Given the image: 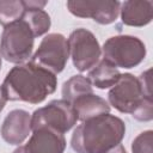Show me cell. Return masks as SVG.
<instances>
[{"mask_svg":"<svg viewBox=\"0 0 153 153\" xmlns=\"http://www.w3.org/2000/svg\"><path fill=\"white\" fill-rule=\"evenodd\" d=\"M1 86L7 100L38 104L55 92L57 79L55 74L30 61L10 69Z\"/></svg>","mask_w":153,"mask_h":153,"instance_id":"cell-1","label":"cell"},{"mask_svg":"<svg viewBox=\"0 0 153 153\" xmlns=\"http://www.w3.org/2000/svg\"><path fill=\"white\" fill-rule=\"evenodd\" d=\"M126 134L124 122L111 114H103L79 124L71 146L76 153H104L121 143Z\"/></svg>","mask_w":153,"mask_h":153,"instance_id":"cell-2","label":"cell"},{"mask_svg":"<svg viewBox=\"0 0 153 153\" xmlns=\"http://www.w3.org/2000/svg\"><path fill=\"white\" fill-rule=\"evenodd\" d=\"M35 36L27 24L19 19L6 25L0 37V56L6 61L20 65L31 57Z\"/></svg>","mask_w":153,"mask_h":153,"instance_id":"cell-3","label":"cell"},{"mask_svg":"<svg viewBox=\"0 0 153 153\" xmlns=\"http://www.w3.org/2000/svg\"><path fill=\"white\" fill-rule=\"evenodd\" d=\"M103 59L120 68H133L146 56L145 43L130 35H117L108 38L102 48Z\"/></svg>","mask_w":153,"mask_h":153,"instance_id":"cell-4","label":"cell"},{"mask_svg":"<svg viewBox=\"0 0 153 153\" xmlns=\"http://www.w3.org/2000/svg\"><path fill=\"white\" fill-rule=\"evenodd\" d=\"M78 121L73 105L65 99H55L33 111L31 115V130L49 128L61 134L71 130Z\"/></svg>","mask_w":153,"mask_h":153,"instance_id":"cell-5","label":"cell"},{"mask_svg":"<svg viewBox=\"0 0 153 153\" xmlns=\"http://www.w3.org/2000/svg\"><path fill=\"white\" fill-rule=\"evenodd\" d=\"M69 49L67 39L61 33H48L41 41L31 62L53 74L61 73L68 61Z\"/></svg>","mask_w":153,"mask_h":153,"instance_id":"cell-6","label":"cell"},{"mask_svg":"<svg viewBox=\"0 0 153 153\" xmlns=\"http://www.w3.org/2000/svg\"><path fill=\"white\" fill-rule=\"evenodd\" d=\"M67 43L73 65L79 72L91 69L99 62L102 48L91 31L79 27L69 35Z\"/></svg>","mask_w":153,"mask_h":153,"instance_id":"cell-7","label":"cell"},{"mask_svg":"<svg viewBox=\"0 0 153 153\" xmlns=\"http://www.w3.org/2000/svg\"><path fill=\"white\" fill-rule=\"evenodd\" d=\"M145 96L140 81L130 73L120 75L117 82L108 93L109 104L123 114H131Z\"/></svg>","mask_w":153,"mask_h":153,"instance_id":"cell-8","label":"cell"},{"mask_svg":"<svg viewBox=\"0 0 153 153\" xmlns=\"http://www.w3.org/2000/svg\"><path fill=\"white\" fill-rule=\"evenodd\" d=\"M120 1H67V8L73 16L79 18H92L94 22L102 25L114 23L120 14Z\"/></svg>","mask_w":153,"mask_h":153,"instance_id":"cell-9","label":"cell"},{"mask_svg":"<svg viewBox=\"0 0 153 153\" xmlns=\"http://www.w3.org/2000/svg\"><path fill=\"white\" fill-rule=\"evenodd\" d=\"M66 148V139L63 134L42 128L32 130L29 141L24 146H19L13 153H63Z\"/></svg>","mask_w":153,"mask_h":153,"instance_id":"cell-10","label":"cell"},{"mask_svg":"<svg viewBox=\"0 0 153 153\" xmlns=\"http://www.w3.org/2000/svg\"><path fill=\"white\" fill-rule=\"evenodd\" d=\"M31 130V115L23 109L10 111L0 128L1 137L10 145H20Z\"/></svg>","mask_w":153,"mask_h":153,"instance_id":"cell-11","label":"cell"},{"mask_svg":"<svg viewBox=\"0 0 153 153\" xmlns=\"http://www.w3.org/2000/svg\"><path fill=\"white\" fill-rule=\"evenodd\" d=\"M120 14L122 23L128 26L141 27L152 22L153 2L151 0H128L121 4Z\"/></svg>","mask_w":153,"mask_h":153,"instance_id":"cell-12","label":"cell"},{"mask_svg":"<svg viewBox=\"0 0 153 153\" xmlns=\"http://www.w3.org/2000/svg\"><path fill=\"white\" fill-rule=\"evenodd\" d=\"M78 115V120L80 121H86L88 118L103 115V114H110V105L109 103L94 94V93H88L84 94L79 98H76L73 103H71Z\"/></svg>","mask_w":153,"mask_h":153,"instance_id":"cell-13","label":"cell"},{"mask_svg":"<svg viewBox=\"0 0 153 153\" xmlns=\"http://www.w3.org/2000/svg\"><path fill=\"white\" fill-rule=\"evenodd\" d=\"M120 75L121 73L117 67L103 59L90 69L87 79L90 80L92 86H96L100 90H105L112 87L120 79Z\"/></svg>","mask_w":153,"mask_h":153,"instance_id":"cell-14","label":"cell"},{"mask_svg":"<svg viewBox=\"0 0 153 153\" xmlns=\"http://www.w3.org/2000/svg\"><path fill=\"white\" fill-rule=\"evenodd\" d=\"M61 92H62V99L73 103L76 98L84 94L93 93V88L87 76L79 74V75H73L67 81H65Z\"/></svg>","mask_w":153,"mask_h":153,"instance_id":"cell-15","label":"cell"},{"mask_svg":"<svg viewBox=\"0 0 153 153\" xmlns=\"http://www.w3.org/2000/svg\"><path fill=\"white\" fill-rule=\"evenodd\" d=\"M20 19L27 24L35 37L47 33L51 25L49 14L44 10L39 8H25Z\"/></svg>","mask_w":153,"mask_h":153,"instance_id":"cell-16","label":"cell"},{"mask_svg":"<svg viewBox=\"0 0 153 153\" xmlns=\"http://www.w3.org/2000/svg\"><path fill=\"white\" fill-rule=\"evenodd\" d=\"M24 11L23 0H0V24L5 27L19 20Z\"/></svg>","mask_w":153,"mask_h":153,"instance_id":"cell-17","label":"cell"},{"mask_svg":"<svg viewBox=\"0 0 153 153\" xmlns=\"http://www.w3.org/2000/svg\"><path fill=\"white\" fill-rule=\"evenodd\" d=\"M133 153H153V131L145 130L140 133L131 142Z\"/></svg>","mask_w":153,"mask_h":153,"instance_id":"cell-18","label":"cell"},{"mask_svg":"<svg viewBox=\"0 0 153 153\" xmlns=\"http://www.w3.org/2000/svg\"><path fill=\"white\" fill-rule=\"evenodd\" d=\"M130 115L135 120L141 121V122L151 121L153 118V99H152V97H145Z\"/></svg>","mask_w":153,"mask_h":153,"instance_id":"cell-19","label":"cell"},{"mask_svg":"<svg viewBox=\"0 0 153 153\" xmlns=\"http://www.w3.org/2000/svg\"><path fill=\"white\" fill-rule=\"evenodd\" d=\"M151 72L152 69H147L146 72L141 73V75L137 78L140 81V85L142 87V91L145 96L152 97V80H151Z\"/></svg>","mask_w":153,"mask_h":153,"instance_id":"cell-20","label":"cell"},{"mask_svg":"<svg viewBox=\"0 0 153 153\" xmlns=\"http://www.w3.org/2000/svg\"><path fill=\"white\" fill-rule=\"evenodd\" d=\"M47 1H37V0H29V1H23L24 8H39L43 10V7L47 5Z\"/></svg>","mask_w":153,"mask_h":153,"instance_id":"cell-21","label":"cell"},{"mask_svg":"<svg viewBox=\"0 0 153 153\" xmlns=\"http://www.w3.org/2000/svg\"><path fill=\"white\" fill-rule=\"evenodd\" d=\"M6 102H7V98H6V96H5V92H4L2 86L0 85V112H1V111H2V109L5 108Z\"/></svg>","mask_w":153,"mask_h":153,"instance_id":"cell-22","label":"cell"},{"mask_svg":"<svg viewBox=\"0 0 153 153\" xmlns=\"http://www.w3.org/2000/svg\"><path fill=\"white\" fill-rule=\"evenodd\" d=\"M104 153H127V151H126V148L120 143V145H117V146L110 148L109 151H106V152H104Z\"/></svg>","mask_w":153,"mask_h":153,"instance_id":"cell-23","label":"cell"},{"mask_svg":"<svg viewBox=\"0 0 153 153\" xmlns=\"http://www.w3.org/2000/svg\"><path fill=\"white\" fill-rule=\"evenodd\" d=\"M1 63H2V62H1V56H0V68H1Z\"/></svg>","mask_w":153,"mask_h":153,"instance_id":"cell-24","label":"cell"}]
</instances>
